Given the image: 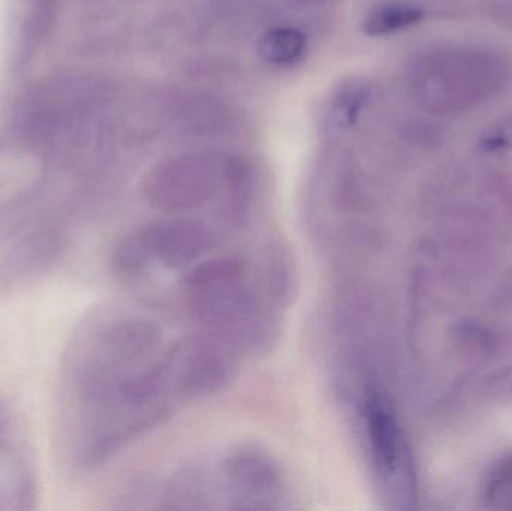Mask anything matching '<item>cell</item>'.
I'll return each instance as SVG.
<instances>
[{
	"instance_id": "2",
	"label": "cell",
	"mask_w": 512,
	"mask_h": 511,
	"mask_svg": "<svg viewBox=\"0 0 512 511\" xmlns=\"http://www.w3.org/2000/svg\"><path fill=\"white\" fill-rule=\"evenodd\" d=\"M363 404L376 471L394 500H408L412 491L411 467L393 408L376 384L367 386Z\"/></svg>"
},
{
	"instance_id": "7",
	"label": "cell",
	"mask_w": 512,
	"mask_h": 511,
	"mask_svg": "<svg viewBox=\"0 0 512 511\" xmlns=\"http://www.w3.org/2000/svg\"><path fill=\"white\" fill-rule=\"evenodd\" d=\"M325 2L330 0H283V3L289 6V8L303 9L310 8V6L324 5Z\"/></svg>"
},
{
	"instance_id": "6",
	"label": "cell",
	"mask_w": 512,
	"mask_h": 511,
	"mask_svg": "<svg viewBox=\"0 0 512 511\" xmlns=\"http://www.w3.org/2000/svg\"><path fill=\"white\" fill-rule=\"evenodd\" d=\"M306 53V36L297 27H271L258 41L259 57L274 68H292L304 59Z\"/></svg>"
},
{
	"instance_id": "1",
	"label": "cell",
	"mask_w": 512,
	"mask_h": 511,
	"mask_svg": "<svg viewBox=\"0 0 512 511\" xmlns=\"http://www.w3.org/2000/svg\"><path fill=\"white\" fill-rule=\"evenodd\" d=\"M252 185L248 162L218 153L189 152L159 162L146 179V195L162 209H191L222 189L243 194Z\"/></svg>"
},
{
	"instance_id": "3",
	"label": "cell",
	"mask_w": 512,
	"mask_h": 511,
	"mask_svg": "<svg viewBox=\"0 0 512 511\" xmlns=\"http://www.w3.org/2000/svg\"><path fill=\"white\" fill-rule=\"evenodd\" d=\"M207 246V233L191 222H170L144 228L123 240L114 254V267L125 276L140 273L147 264L180 266L198 257Z\"/></svg>"
},
{
	"instance_id": "5",
	"label": "cell",
	"mask_w": 512,
	"mask_h": 511,
	"mask_svg": "<svg viewBox=\"0 0 512 511\" xmlns=\"http://www.w3.org/2000/svg\"><path fill=\"white\" fill-rule=\"evenodd\" d=\"M375 98V84L366 77H346L331 90L322 123L328 131H346L363 116Z\"/></svg>"
},
{
	"instance_id": "4",
	"label": "cell",
	"mask_w": 512,
	"mask_h": 511,
	"mask_svg": "<svg viewBox=\"0 0 512 511\" xmlns=\"http://www.w3.org/2000/svg\"><path fill=\"white\" fill-rule=\"evenodd\" d=\"M159 122L180 138H222L239 125L230 102L206 92H177L162 96Z\"/></svg>"
}]
</instances>
